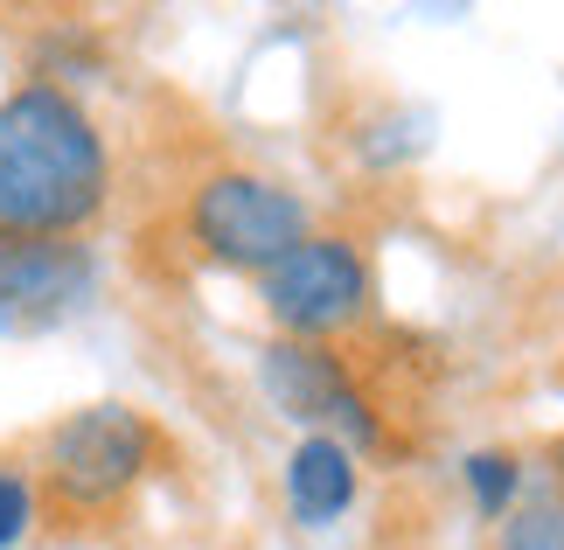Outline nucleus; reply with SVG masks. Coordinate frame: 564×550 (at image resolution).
I'll list each match as a JSON object with an SVG mask.
<instances>
[{
	"label": "nucleus",
	"instance_id": "f257e3e1",
	"mask_svg": "<svg viewBox=\"0 0 564 550\" xmlns=\"http://www.w3.org/2000/svg\"><path fill=\"white\" fill-rule=\"evenodd\" d=\"M119 153L91 98L14 77L0 91V245H70L112 216Z\"/></svg>",
	"mask_w": 564,
	"mask_h": 550
},
{
	"label": "nucleus",
	"instance_id": "39448f33",
	"mask_svg": "<svg viewBox=\"0 0 564 550\" xmlns=\"http://www.w3.org/2000/svg\"><path fill=\"white\" fill-rule=\"evenodd\" d=\"M258 398H265L286 425L300 432H328L341 439L349 453H390V411L377 405L370 377L349 348H328V342H279L265 335L258 342Z\"/></svg>",
	"mask_w": 564,
	"mask_h": 550
},
{
	"label": "nucleus",
	"instance_id": "0eeeda50",
	"mask_svg": "<svg viewBox=\"0 0 564 550\" xmlns=\"http://www.w3.org/2000/svg\"><path fill=\"white\" fill-rule=\"evenodd\" d=\"M279 495L300 530H335L341 516H356L362 502V453H349L328 432H300L279 467Z\"/></svg>",
	"mask_w": 564,
	"mask_h": 550
},
{
	"label": "nucleus",
	"instance_id": "423d86ee",
	"mask_svg": "<svg viewBox=\"0 0 564 550\" xmlns=\"http://www.w3.org/2000/svg\"><path fill=\"white\" fill-rule=\"evenodd\" d=\"M98 300L91 237L70 245H0V342H29L77 321Z\"/></svg>",
	"mask_w": 564,
	"mask_h": 550
},
{
	"label": "nucleus",
	"instance_id": "6e6552de",
	"mask_svg": "<svg viewBox=\"0 0 564 550\" xmlns=\"http://www.w3.org/2000/svg\"><path fill=\"white\" fill-rule=\"evenodd\" d=\"M112 71V50H105V35L91 21H42L35 42H29V77L35 84H56V91H91V84Z\"/></svg>",
	"mask_w": 564,
	"mask_h": 550
},
{
	"label": "nucleus",
	"instance_id": "20e7f679",
	"mask_svg": "<svg viewBox=\"0 0 564 550\" xmlns=\"http://www.w3.org/2000/svg\"><path fill=\"white\" fill-rule=\"evenodd\" d=\"M258 314L279 342L349 348L377 314V258L356 230H314L258 279Z\"/></svg>",
	"mask_w": 564,
	"mask_h": 550
},
{
	"label": "nucleus",
	"instance_id": "1a4fd4ad",
	"mask_svg": "<svg viewBox=\"0 0 564 550\" xmlns=\"http://www.w3.org/2000/svg\"><path fill=\"white\" fill-rule=\"evenodd\" d=\"M460 488H467V502H474L481 522H502L516 502L536 488V481H530V453L523 446H474L460 460Z\"/></svg>",
	"mask_w": 564,
	"mask_h": 550
},
{
	"label": "nucleus",
	"instance_id": "f03ea898",
	"mask_svg": "<svg viewBox=\"0 0 564 550\" xmlns=\"http://www.w3.org/2000/svg\"><path fill=\"white\" fill-rule=\"evenodd\" d=\"M175 460L161 418L126 398H98L50 418L29 439V467L42 488V522L56 530H98L119 522L133 502L154 488V474Z\"/></svg>",
	"mask_w": 564,
	"mask_h": 550
},
{
	"label": "nucleus",
	"instance_id": "9d476101",
	"mask_svg": "<svg viewBox=\"0 0 564 550\" xmlns=\"http://www.w3.org/2000/svg\"><path fill=\"white\" fill-rule=\"evenodd\" d=\"M481 550H564V481H536L502 522H488Z\"/></svg>",
	"mask_w": 564,
	"mask_h": 550
},
{
	"label": "nucleus",
	"instance_id": "f8f14e48",
	"mask_svg": "<svg viewBox=\"0 0 564 550\" xmlns=\"http://www.w3.org/2000/svg\"><path fill=\"white\" fill-rule=\"evenodd\" d=\"M536 460H544V481H564V432L544 439V453H536Z\"/></svg>",
	"mask_w": 564,
	"mask_h": 550
},
{
	"label": "nucleus",
	"instance_id": "9b49d317",
	"mask_svg": "<svg viewBox=\"0 0 564 550\" xmlns=\"http://www.w3.org/2000/svg\"><path fill=\"white\" fill-rule=\"evenodd\" d=\"M35 530H42V488L29 446H0V550H21Z\"/></svg>",
	"mask_w": 564,
	"mask_h": 550
},
{
	"label": "nucleus",
	"instance_id": "7ed1b4c3",
	"mask_svg": "<svg viewBox=\"0 0 564 550\" xmlns=\"http://www.w3.org/2000/svg\"><path fill=\"white\" fill-rule=\"evenodd\" d=\"M314 203L300 195L286 174L251 168V161H216L182 188L175 203V237L188 245L195 266L237 272V279H265L293 245H307Z\"/></svg>",
	"mask_w": 564,
	"mask_h": 550
}]
</instances>
